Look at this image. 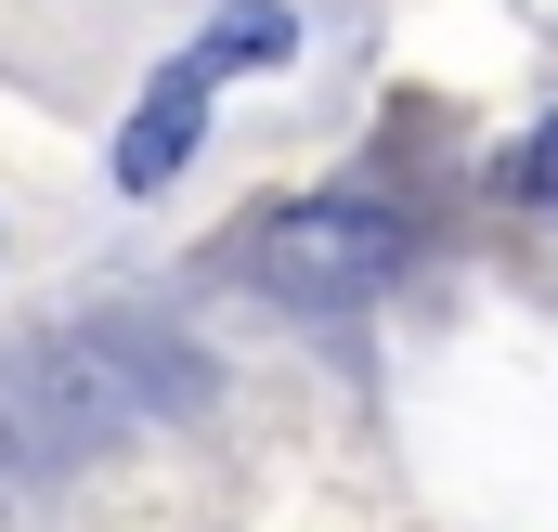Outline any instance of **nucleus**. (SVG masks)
Here are the masks:
<instances>
[{
	"mask_svg": "<svg viewBox=\"0 0 558 532\" xmlns=\"http://www.w3.org/2000/svg\"><path fill=\"white\" fill-rule=\"evenodd\" d=\"M390 261H403V221L390 208H351V195H325V208H299V221L260 234V273H274L286 299H312V312L390 286Z\"/></svg>",
	"mask_w": 558,
	"mask_h": 532,
	"instance_id": "1",
	"label": "nucleus"
},
{
	"mask_svg": "<svg viewBox=\"0 0 558 532\" xmlns=\"http://www.w3.org/2000/svg\"><path fill=\"white\" fill-rule=\"evenodd\" d=\"M208 92H221V78L182 52V65H169V78H156V92L131 105V131H118V182H131V195L182 182V156H195V131H208Z\"/></svg>",
	"mask_w": 558,
	"mask_h": 532,
	"instance_id": "2",
	"label": "nucleus"
},
{
	"mask_svg": "<svg viewBox=\"0 0 558 532\" xmlns=\"http://www.w3.org/2000/svg\"><path fill=\"white\" fill-rule=\"evenodd\" d=\"M195 65H208V78H234V65H286V13H274V0H247V13H221V26L195 39Z\"/></svg>",
	"mask_w": 558,
	"mask_h": 532,
	"instance_id": "3",
	"label": "nucleus"
},
{
	"mask_svg": "<svg viewBox=\"0 0 558 532\" xmlns=\"http://www.w3.org/2000/svg\"><path fill=\"white\" fill-rule=\"evenodd\" d=\"M507 182H520V195H533V208L558 221V118H546L533 143H520V156H507Z\"/></svg>",
	"mask_w": 558,
	"mask_h": 532,
	"instance_id": "4",
	"label": "nucleus"
}]
</instances>
